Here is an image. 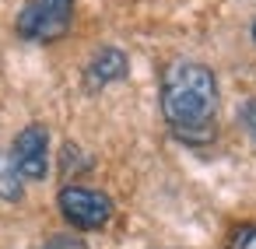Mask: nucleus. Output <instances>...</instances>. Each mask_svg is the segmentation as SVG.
<instances>
[{
    "instance_id": "nucleus-9",
    "label": "nucleus",
    "mask_w": 256,
    "mask_h": 249,
    "mask_svg": "<svg viewBox=\"0 0 256 249\" xmlns=\"http://www.w3.org/2000/svg\"><path fill=\"white\" fill-rule=\"evenodd\" d=\"M46 249H88V246L81 238H74V235H56V238H50Z\"/></svg>"
},
{
    "instance_id": "nucleus-1",
    "label": "nucleus",
    "mask_w": 256,
    "mask_h": 249,
    "mask_svg": "<svg viewBox=\"0 0 256 249\" xmlns=\"http://www.w3.org/2000/svg\"><path fill=\"white\" fill-rule=\"evenodd\" d=\"M162 112L176 137L210 140L218 116V81L196 60H172L162 74Z\"/></svg>"
},
{
    "instance_id": "nucleus-8",
    "label": "nucleus",
    "mask_w": 256,
    "mask_h": 249,
    "mask_svg": "<svg viewBox=\"0 0 256 249\" xmlns=\"http://www.w3.org/2000/svg\"><path fill=\"white\" fill-rule=\"evenodd\" d=\"M242 126H246L249 137L256 140V98H249V102L242 106Z\"/></svg>"
},
{
    "instance_id": "nucleus-2",
    "label": "nucleus",
    "mask_w": 256,
    "mask_h": 249,
    "mask_svg": "<svg viewBox=\"0 0 256 249\" xmlns=\"http://www.w3.org/2000/svg\"><path fill=\"white\" fill-rule=\"evenodd\" d=\"M74 18V0H28L18 14V36L32 42H53L67 36Z\"/></svg>"
},
{
    "instance_id": "nucleus-10",
    "label": "nucleus",
    "mask_w": 256,
    "mask_h": 249,
    "mask_svg": "<svg viewBox=\"0 0 256 249\" xmlns=\"http://www.w3.org/2000/svg\"><path fill=\"white\" fill-rule=\"evenodd\" d=\"M252 39H256V22H252Z\"/></svg>"
},
{
    "instance_id": "nucleus-3",
    "label": "nucleus",
    "mask_w": 256,
    "mask_h": 249,
    "mask_svg": "<svg viewBox=\"0 0 256 249\" xmlns=\"http://www.w3.org/2000/svg\"><path fill=\"white\" fill-rule=\"evenodd\" d=\"M56 204H60V214L81 232L106 228L112 218V200L98 190H88V186H64Z\"/></svg>"
},
{
    "instance_id": "nucleus-7",
    "label": "nucleus",
    "mask_w": 256,
    "mask_h": 249,
    "mask_svg": "<svg viewBox=\"0 0 256 249\" xmlns=\"http://www.w3.org/2000/svg\"><path fill=\"white\" fill-rule=\"evenodd\" d=\"M232 249H256V224H242L232 235Z\"/></svg>"
},
{
    "instance_id": "nucleus-4",
    "label": "nucleus",
    "mask_w": 256,
    "mask_h": 249,
    "mask_svg": "<svg viewBox=\"0 0 256 249\" xmlns=\"http://www.w3.org/2000/svg\"><path fill=\"white\" fill-rule=\"evenodd\" d=\"M11 162H14L22 179H46V172H50V134H46V126H39V123L25 126L11 144Z\"/></svg>"
},
{
    "instance_id": "nucleus-6",
    "label": "nucleus",
    "mask_w": 256,
    "mask_h": 249,
    "mask_svg": "<svg viewBox=\"0 0 256 249\" xmlns=\"http://www.w3.org/2000/svg\"><path fill=\"white\" fill-rule=\"evenodd\" d=\"M0 196L4 200H22V176L11 162V154L0 151Z\"/></svg>"
},
{
    "instance_id": "nucleus-5",
    "label": "nucleus",
    "mask_w": 256,
    "mask_h": 249,
    "mask_svg": "<svg viewBox=\"0 0 256 249\" xmlns=\"http://www.w3.org/2000/svg\"><path fill=\"white\" fill-rule=\"evenodd\" d=\"M123 74H126V53L106 46V50H98V53L92 56L88 70H84V84H88V92H98V88L120 81Z\"/></svg>"
}]
</instances>
